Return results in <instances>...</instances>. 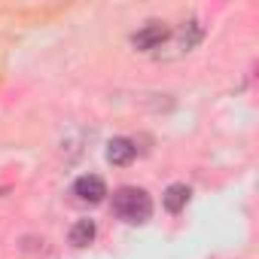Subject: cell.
<instances>
[{"label":"cell","mask_w":259,"mask_h":259,"mask_svg":"<svg viewBox=\"0 0 259 259\" xmlns=\"http://www.w3.org/2000/svg\"><path fill=\"white\" fill-rule=\"evenodd\" d=\"M95 235H98L95 220H76V223L70 226V244H73V247H89V244L95 241Z\"/></svg>","instance_id":"7"},{"label":"cell","mask_w":259,"mask_h":259,"mask_svg":"<svg viewBox=\"0 0 259 259\" xmlns=\"http://www.w3.org/2000/svg\"><path fill=\"white\" fill-rule=\"evenodd\" d=\"M135 156H138V147H135V141H128V138H113L107 144V162L116 165V168L132 165Z\"/></svg>","instance_id":"5"},{"label":"cell","mask_w":259,"mask_h":259,"mask_svg":"<svg viewBox=\"0 0 259 259\" xmlns=\"http://www.w3.org/2000/svg\"><path fill=\"white\" fill-rule=\"evenodd\" d=\"M73 195H76L79 201L98 204V201H104V195H107V183H104L98 174H82V177H76V183H73Z\"/></svg>","instance_id":"4"},{"label":"cell","mask_w":259,"mask_h":259,"mask_svg":"<svg viewBox=\"0 0 259 259\" xmlns=\"http://www.w3.org/2000/svg\"><path fill=\"white\" fill-rule=\"evenodd\" d=\"M189 198H192V189L186 183H171L165 189V195H162V204H165L168 213H180V210H186Z\"/></svg>","instance_id":"6"},{"label":"cell","mask_w":259,"mask_h":259,"mask_svg":"<svg viewBox=\"0 0 259 259\" xmlns=\"http://www.w3.org/2000/svg\"><path fill=\"white\" fill-rule=\"evenodd\" d=\"M168 37H171V28L165 22H147L141 31L132 34V46L141 52H153V49H162Z\"/></svg>","instance_id":"3"},{"label":"cell","mask_w":259,"mask_h":259,"mask_svg":"<svg viewBox=\"0 0 259 259\" xmlns=\"http://www.w3.org/2000/svg\"><path fill=\"white\" fill-rule=\"evenodd\" d=\"M113 210H116L119 220L141 226L153 217V198L138 186H122V189L113 192Z\"/></svg>","instance_id":"1"},{"label":"cell","mask_w":259,"mask_h":259,"mask_svg":"<svg viewBox=\"0 0 259 259\" xmlns=\"http://www.w3.org/2000/svg\"><path fill=\"white\" fill-rule=\"evenodd\" d=\"M201 37H204V28H201L195 19H192V22H183V25H180L168 40H165V43H168V49H171L165 58H180V55L192 52V49L201 43Z\"/></svg>","instance_id":"2"}]
</instances>
